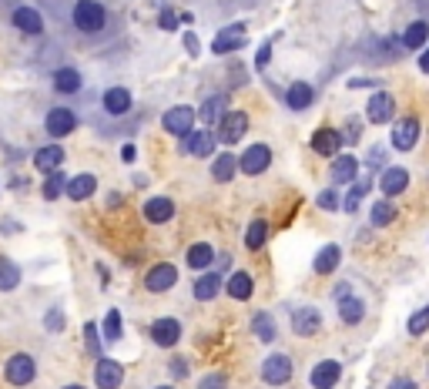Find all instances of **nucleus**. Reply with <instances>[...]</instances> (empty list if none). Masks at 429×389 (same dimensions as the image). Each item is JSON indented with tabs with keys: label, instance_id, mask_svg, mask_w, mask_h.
I'll list each match as a JSON object with an SVG mask.
<instances>
[{
	"label": "nucleus",
	"instance_id": "f257e3e1",
	"mask_svg": "<svg viewBox=\"0 0 429 389\" xmlns=\"http://www.w3.org/2000/svg\"><path fill=\"white\" fill-rule=\"evenodd\" d=\"M104 7L97 4V0H77L74 4V24L77 30H84V34H97V30L104 27Z\"/></svg>",
	"mask_w": 429,
	"mask_h": 389
},
{
	"label": "nucleus",
	"instance_id": "f03ea898",
	"mask_svg": "<svg viewBox=\"0 0 429 389\" xmlns=\"http://www.w3.org/2000/svg\"><path fill=\"white\" fill-rule=\"evenodd\" d=\"M419 135H423V124L416 114H406L393 124V148L396 151H413L419 145Z\"/></svg>",
	"mask_w": 429,
	"mask_h": 389
},
{
	"label": "nucleus",
	"instance_id": "7ed1b4c3",
	"mask_svg": "<svg viewBox=\"0 0 429 389\" xmlns=\"http://www.w3.org/2000/svg\"><path fill=\"white\" fill-rule=\"evenodd\" d=\"M4 376H7V383H11V386H27V383H34V376H37L34 356H27V352H14V356L7 360Z\"/></svg>",
	"mask_w": 429,
	"mask_h": 389
},
{
	"label": "nucleus",
	"instance_id": "20e7f679",
	"mask_svg": "<svg viewBox=\"0 0 429 389\" xmlns=\"http://www.w3.org/2000/svg\"><path fill=\"white\" fill-rule=\"evenodd\" d=\"M248 131V114L245 111H225V118L218 121V141L222 145H238Z\"/></svg>",
	"mask_w": 429,
	"mask_h": 389
},
{
	"label": "nucleus",
	"instance_id": "39448f33",
	"mask_svg": "<svg viewBox=\"0 0 429 389\" xmlns=\"http://www.w3.org/2000/svg\"><path fill=\"white\" fill-rule=\"evenodd\" d=\"M261 379H265L268 386H285L292 379V360L285 352H272L268 360L261 362Z\"/></svg>",
	"mask_w": 429,
	"mask_h": 389
},
{
	"label": "nucleus",
	"instance_id": "423d86ee",
	"mask_svg": "<svg viewBox=\"0 0 429 389\" xmlns=\"http://www.w3.org/2000/svg\"><path fill=\"white\" fill-rule=\"evenodd\" d=\"M393 114H396V98H393L389 91H376V94L369 98V105H366L369 124H389Z\"/></svg>",
	"mask_w": 429,
	"mask_h": 389
},
{
	"label": "nucleus",
	"instance_id": "0eeeda50",
	"mask_svg": "<svg viewBox=\"0 0 429 389\" xmlns=\"http://www.w3.org/2000/svg\"><path fill=\"white\" fill-rule=\"evenodd\" d=\"M195 118H198V111H195V107H188V105L171 107L168 114H165V131H168V135L184 138L188 131H195Z\"/></svg>",
	"mask_w": 429,
	"mask_h": 389
},
{
	"label": "nucleus",
	"instance_id": "6e6552de",
	"mask_svg": "<svg viewBox=\"0 0 429 389\" xmlns=\"http://www.w3.org/2000/svg\"><path fill=\"white\" fill-rule=\"evenodd\" d=\"M409 188V171L402 165H386L383 175H379V192L386 194V198H396V194H402Z\"/></svg>",
	"mask_w": 429,
	"mask_h": 389
},
{
	"label": "nucleus",
	"instance_id": "1a4fd4ad",
	"mask_svg": "<svg viewBox=\"0 0 429 389\" xmlns=\"http://www.w3.org/2000/svg\"><path fill=\"white\" fill-rule=\"evenodd\" d=\"M319 329H322V312L315 305H302V309L292 312V332H295V336L308 339V336H315Z\"/></svg>",
	"mask_w": 429,
	"mask_h": 389
},
{
	"label": "nucleus",
	"instance_id": "9d476101",
	"mask_svg": "<svg viewBox=\"0 0 429 389\" xmlns=\"http://www.w3.org/2000/svg\"><path fill=\"white\" fill-rule=\"evenodd\" d=\"M245 41H248L245 24H231V27H225L222 34H214L212 51H214V54H231V51L245 47Z\"/></svg>",
	"mask_w": 429,
	"mask_h": 389
},
{
	"label": "nucleus",
	"instance_id": "9b49d317",
	"mask_svg": "<svg viewBox=\"0 0 429 389\" xmlns=\"http://www.w3.org/2000/svg\"><path fill=\"white\" fill-rule=\"evenodd\" d=\"M94 383H97V389H121L124 366L114 360H97V366H94Z\"/></svg>",
	"mask_w": 429,
	"mask_h": 389
},
{
	"label": "nucleus",
	"instance_id": "f8f14e48",
	"mask_svg": "<svg viewBox=\"0 0 429 389\" xmlns=\"http://www.w3.org/2000/svg\"><path fill=\"white\" fill-rule=\"evenodd\" d=\"M272 165V151H268V145H252V148H245V154H242V161H238V168L245 171V175H261L265 168Z\"/></svg>",
	"mask_w": 429,
	"mask_h": 389
},
{
	"label": "nucleus",
	"instance_id": "ddd939ff",
	"mask_svg": "<svg viewBox=\"0 0 429 389\" xmlns=\"http://www.w3.org/2000/svg\"><path fill=\"white\" fill-rule=\"evenodd\" d=\"M342 145H346V141H342V131H336V128H319V131L312 135V151L322 154V158H336Z\"/></svg>",
	"mask_w": 429,
	"mask_h": 389
},
{
	"label": "nucleus",
	"instance_id": "4468645a",
	"mask_svg": "<svg viewBox=\"0 0 429 389\" xmlns=\"http://www.w3.org/2000/svg\"><path fill=\"white\" fill-rule=\"evenodd\" d=\"M74 128H77V114L71 111V107H54V111L47 114V135L50 138L71 135Z\"/></svg>",
	"mask_w": 429,
	"mask_h": 389
},
{
	"label": "nucleus",
	"instance_id": "2eb2a0df",
	"mask_svg": "<svg viewBox=\"0 0 429 389\" xmlns=\"http://www.w3.org/2000/svg\"><path fill=\"white\" fill-rule=\"evenodd\" d=\"M342 379V366H339L336 360H322L315 369H312V376H308V383L315 389H336V383Z\"/></svg>",
	"mask_w": 429,
	"mask_h": 389
},
{
	"label": "nucleus",
	"instance_id": "dca6fc26",
	"mask_svg": "<svg viewBox=\"0 0 429 389\" xmlns=\"http://www.w3.org/2000/svg\"><path fill=\"white\" fill-rule=\"evenodd\" d=\"M339 319L346 322V326H359L362 319H366V302L359 299V296H339Z\"/></svg>",
	"mask_w": 429,
	"mask_h": 389
},
{
	"label": "nucleus",
	"instance_id": "f3484780",
	"mask_svg": "<svg viewBox=\"0 0 429 389\" xmlns=\"http://www.w3.org/2000/svg\"><path fill=\"white\" fill-rule=\"evenodd\" d=\"M175 282H178V269H175V265H168V262L154 265V269L148 272V279H144L148 292H165V289H171Z\"/></svg>",
	"mask_w": 429,
	"mask_h": 389
},
{
	"label": "nucleus",
	"instance_id": "a211bd4d",
	"mask_svg": "<svg viewBox=\"0 0 429 389\" xmlns=\"http://www.w3.org/2000/svg\"><path fill=\"white\" fill-rule=\"evenodd\" d=\"M151 339L158 345H165V349L178 345V339H182V326H178V319H158V322L151 326Z\"/></svg>",
	"mask_w": 429,
	"mask_h": 389
},
{
	"label": "nucleus",
	"instance_id": "6ab92c4d",
	"mask_svg": "<svg viewBox=\"0 0 429 389\" xmlns=\"http://www.w3.org/2000/svg\"><path fill=\"white\" fill-rule=\"evenodd\" d=\"M182 151L195 154V158H208V154L214 151V135L212 131H188V135H184Z\"/></svg>",
	"mask_w": 429,
	"mask_h": 389
},
{
	"label": "nucleus",
	"instance_id": "aec40b11",
	"mask_svg": "<svg viewBox=\"0 0 429 389\" xmlns=\"http://www.w3.org/2000/svg\"><path fill=\"white\" fill-rule=\"evenodd\" d=\"M355 175H359V161L353 154H336L332 158V181L336 185H353Z\"/></svg>",
	"mask_w": 429,
	"mask_h": 389
},
{
	"label": "nucleus",
	"instance_id": "412c9836",
	"mask_svg": "<svg viewBox=\"0 0 429 389\" xmlns=\"http://www.w3.org/2000/svg\"><path fill=\"white\" fill-rule=\"evenodd\" d=\"M14 27L24 30V34H31V37H37V34H44V20H41V14H37L34 7H17Z\"/></svg>",
	"mask_w": 429,
	"mask_h": 389
},
{
	"label": "nucleus",
	"instance_id": "4be33fe9",
	"mask_svg": "<svg viewBox=\"0 0 429 389\" xmlns=\"http://www.w3.org/2000/svg\"><path fill=\"white\" fill-rule=\"evenodd\" d=\"M312 101H315V91H312V84H306V81H295V84L285 91V105H289L292 111H306Z\"/></svg>",
	"mask_w": 429,
	"mask_h": 389
},
{
	"label": "nucleus",
	"instance_id": "5701e85b",
	"mask_svg": "<svg viewBox=\"0 0 429 389\" xmlns=\"http://www.w3.org/2000/svg\"><path fill=\"white\" fill-rule=\"evenodd\" d=\"M61 161H64L61 145H47V148H41L37 154H34V168H41L44 175H54V171L61 168Z\"/></svg>",
	"mask_w": 429,
	"mask_h": 389
},
{
	"label": "nucleus",
	"instance_id": "b1692460",
	"mask_svg": "<svg viewBox=\"0 0 429 389\" xmlns=\"http://www.w3.org/2000/svg\"><path fill=\"white\" fill-rule=\"evenodd\" d=\"M339 262H342V249H339V245H325V249L315 255L312 269L319 272V275H332V272L339 269Z\"/></svg>",
	"mask_w": 429,
	"mask_h": 389
},
{
	"label": "nucleus",
	"instance_id": "393cba45",
	"mask_svg": "<svg viewBox=\"0 0 429 389\" xmlns=\"http://www.w3.org/2000/svg\"><path fill=\"white\" fill-rule=\"evenodd\" d=\"M171 215H175V205H171V198H151V202L144 205V218H148L151 225L171 222Z\"/></svg>",
	"mask_w": 429,
	"mask_h": 389
},
{
	"label": "nucleus",
	"instance_id": "a878e982",
	"mask_svg": "<svg viewBox=\"0 0 429 389\" xmlns=\"http://www.w3.org/2000/svg\"><path fill=\"white\" fill-rule=\"evenodd\" d=\"M429 44V24L426 20H413L406 34H402V47H409V51H419V47Z\"/></svg>",
	"mask_w": 429,
	"mask_h": 389
},
{
	"label": "nucleus",
	"instance_id": "bb28decb",
	"mask_svg": "<svg viewBox=\"0 0 429 389\" xmlns=\"http://www.w3.org/2000/svg\"><path fill=\"white\" fill-rule=\"evenodd\" d=\"M128 107H131V91L128 88H107V94H104L107 114H124Z\"/></svg>",
	"mask_w": 429,
	"mask_h": 389
},
{
	"label": "nucleus",
	"instance_id": "cd10ccee",
	"mask_svg": "<svg viewBox=\"0 0 429 389\" xmlns=\"http://www.w3.org/2000/svg\"><path fill=\"white\" fill-rule=\"evenodd\" d=\"M396 205H393V198H383V202H376L372 205V211H369V218H372V225L376 228H386V225H393L396 222Z\"/></svg>",
	"mask_w": 429,
	"mask_h": 389
},
{
	"label": "nucleus",
	"instance_id": "c85d7f7f",
	"mask_svg": "<svg viewBox=\"0 0 429 389\" xmlns=\"http://www.w3.org/2000/svg\"><path fill=\"white\" fill-rule=\"evenodd\" d=\"M252 289H255V282H252V275L248 272H231L229 279V296L238 302H245L248 296H252Z\"/></svg>",
	"mask_w": 429,
	"mask_h": 389
},
{
	"label": "nucleus",
	"instance_id": "c756f323",
	"mask_svg": "<svg viewBox=\"0 0 429 389\" xmlns=\"http://www.w3.org/2000/svg\"><path fill=\"white\" fill-rule=\"evenodd\" d=\"M212 262H214V249L208 242H198V245L188 249V269H208Z\"/></svg>",
	"mask_w": 429,
	"mask_h": 389
},
{
	"label": "nucleus",
	"instance_id": "7c9ffc66",
	"mask_svg": "<svg viewBox=\"0 0 429 389\" xmlns=\"http://www.w3.org/2000/svg\"><path fill=\"white\" fill-rule=\"evenodd\" d=\"M218 292H222V275H218V272L201 275L198 282H195V299H201V302H212Z\"/></svg>",
	"mask_w": 429,
	"mask_h": 389
},
{
	"label": "nucleus",
	"instance_id": "2f4dec72",
	"mask_svg": "<svg viewBox=\"0 0 429 389\" xmlns=\"http://www.w3.org/2000/svg\"><path fill=\"white\" fill-rule=\"evenodd\" d=\"M94 188H97L94 175H77V178L67 181V194H71L74 202H84V198H91Z\"/></svg>",
	"mask_w": 429,
	"mask_h": 389
},
{
	"label": "nucleus",
	"instance_id": "473e14b6",
	"mask_svg": "<svg viewBox=\"0 0 429 389\" xmlns=\"http://www.w3.org/2000/svg\"><path fill=\"white\" fill-rule=\"evenodd\" d=\"M225 107H229V98H225V94H214V98H208V101L201 105L198 118H205L208 124H214V121L225 118Z\"/></svg>",
	"mask_w": 429,
	"mask_h": 389
},
{
	"label": "nucleus",
	"instance_id": "72a5a7b5",
	"mask_svg": "<svg viewBox=\"0 0 429 389\" xmlns=\"http://www.w3.org/2000/svg\"><path fill=\"white\" fill-rule=\"evenodd\" d=\"M54 91H61V94L81 91V74H77L74 67H61V71L54 74Z\"/></svg>",
	"mask_w": 429,
	"mask_h": 389
},
{
	"label": "nucleus",
	"instance_id": "f704fd0d",
	"mask_svg": "<svg viewBox=\"0 0 429 389\" xmlns=\"http://www.w3.org/2000/svg\"><path fill=\"white\" fill-rule=\"evenodd\" d=\"M17 285H20V269H17L11 258L0 255V292H11Z\"/></svg>",
	"mask_w": 429,
	"mask_h": 389
},
{
	"label": "nucleus",
	"instance_id": "c9c22d12",
	"mask_svg": "<svg viewBox=\"0 0 429 389\" xmlns=\"http://www.w3.org/2000/svg\"><path fill=\"white\" fill-rule=\"evenodd\" d=\"M252 329H255V336H259L261 343H272V339H275V319H272L268 312H255Z\"/></svg>",
	"mask_w": 429,
	"mask_h": 389
},
{
	"label": "nucleus",
	"instance_id": "e433bc0d",
	"mask_svg": "<svg viewBox=\"0 0 429 389\" xmlns=\"http://www.w3.org/2000/svg\"><path fill=\"white\" fill-rule=\"evenodd\" d=\"M235 171H238V161H235L231 154H218V158H214V168H212L214 181H231L235 178Z\"/></svg>",
	"mask_w": 429,
	"mask_h": 389
},
{
	"label": "nucleus",
	"instance_id": "4c0bfd02",
	"mask_svg": "<svg viewBox=\"0 0 429 389\" xmlns=\"http://www.w3.org/2000/svg\"><path fill=\"white\" fill-rule=\"evenodd\" d=\"M265 239H268V222H265V218H255V222L248 225V232H245V245L255 252V249L265 245Z\"/></svg>",
	"mask_w": 429,
	"mask_h": 389
},
{
	"label": "nucleus",
	"instance_id": "58836bf2",
	"mask_svg": "<svg viewBox=\"0 0 429 389\" xmlns=\"http://www.w3.org/2000/svg\"><path fill=\"white\" fill-rule=\"evenodd\" d=\"M406 329H409V336H423V332H429V302L409 315V326H406Z\"/></svg>",
	"mask_w": 429,
	"mask_h": 389
},
{
	"label": "nucleus",
	"instance_id": "ea45409f",
	"mask_svg": "<svg viewBox=\"0 0 429 389\" xmlns=\"http://www.w3.org/2000/svg\"><path fill=\"white\" fill-rule=\"evenodd\" d=\"M104 336H107V343H118V339H121V312H118V309H107Z\"/></svg>",
	"mask_w": 429,
	"mask_h": 389
},
{
	"label": "nucleus",
	"instance_id": "a19ab883",
	"mask_svg": "<svg viewBox=\"0 0 429 389\" xmlns=\"http://www.w3.org/2000/svg\"><path fill=\"white\" fill-rule=\"evenodd\" d=\"M198 389H229V376L225 373H205Z\"/></svg>",
	"mask_w": 429,
	"mask_h": 389
},
{
	"label": "nucleus",
	"instance_id": "79ce46f5",
	"mask_svg": "<svg viewBox=\"0 0 429 389\" xmlns=\"http://www.w3.org/2000/svg\"><path fill=\"white\" fill-rule=\"evenodd\" d=\"M315 202H319L322 211H339V205H342V202H339V194H336V188H325V192H319V198H315Z\"/></svg>",
	"mask_w": 429,
	"mask_h": 389
},
{
	"label": "nucleus",
	"instance_id": "37998d69",
	"mask_svg": "<svg viewBox=\"0 0 429 389\" xmlns=\"http://www.w3.org/2000/svg\"><path fill=\"white\" fill-rule=\"evenodd\" d=\"M61 188H64V178H61V168H57V171L44 181V198H57V194H61Z\"/></svg>",
	"mask_w": 429,
	"mask_h": 389
},
{
	"label": "nucleus",
	"instance_id": "c03bdc74",
	"mask_svg": "<svg viewBox=\"0 0 429 389\" xmlns=\"http://www.w3.org/2000/svg\"><path fill=\"white\" fill-rule=\"evenodd\" d=\"M84 336H88V349L97 356V352H101V343H97V326H94V322H88V326H84Z\"/></svg>",
	"mask_w": 429,
	"mask_h": 389
},
{
	"label": "nucleus",
	"instance_id": "a18cd8bd",
	"mask_svg": "<svg viewBox=\"0 0 429 389\" xmlns=\"http://www.w3.org/2000/svg\"><path fill=\"white\" fill-rule=\"evenodd\" d=\"M389 389H419V383H416L413 376H396V379L389 383Z\"/></svg>",
	"mask_w": 429,
	"mask_h": 389
},
{
	"label": "nucleus",
	"instance_id": "49530a36",
	"mask_svg": "<svg viewBox=\"0 0 429 389\" xmlns=\"http://www.w3.org/2000/svg\"><path fill=\"white\" fill-rule=\"evenodd\" d=\"M272 60V44H261L259 47V58H255V67H265Z\"/></svg>",
	"mask_w": 429,
	"mask_h": 389
},
{
	"label": "nucleus",
	"instance_id": "de8ad7c7",
	"mask_svg": "<svg viewBox=\"0 0 429 389\" xmlns=\"http://www.w3.org/2000/svg\"><path fill=\"white\" fill-rule=\"evenodd\" d=\"M61 326H64V315L61 312H47V329L61 332Z\"/></svg>",
	"mask_w": 429,
	"mask_h": 389
},
{
	"label": "nucleus",
	"instance_id": "09e8293b",
	"mask_svg": "<svg viewBox=\"0 0 429 389\" xmlns=\"http://www.w3.org/2000/svg\"><path fill=\"white\" fill-rule=\"evenodd\" d=\"M175 24H178V17L171 14V11H161V27H168V30H175Z\"/></svg>",
	"mask_w": 429,
	"mask_h": 389
},
{
	"label": "nucleus",
	"instance_id": "8fccbe9b",
	"mask_svg": "<svg viewBox=\"0 0 429 389\" xmlns=\"http://www.w3.org/2000/svg\"><path fill=\"white\" fill-rule=\"evenodd\" d=\"M171 373H175V376H184V373H188V366H184V360H175V362H171Z\"/></svg>",
	"mask_w": 429,
	"mask_h": 389
},
{
	"label": "nucleus",
	"instance_id": "3c124183",
	"mask_svg": "<svg viewBox=\"0 0 429 389\" xmlns=\"http://www.w3.org/2000/svg\"><path fill=\"white\" fill-rule=\"evenodd\" d=\"M419 71H423V74H429V47L419 54Z\"/></svg>",
	"mask_w": 429,
	"mask_h": 389
},
{
	"label": "nucleus",
	"instance_id": "603ef678",
	"mask_svg": "<svg viewBox=\"0 0 429 389\" xmlns=\"http://www.w3.org/2000/svg\"><path fill=\"white\" fill-rule=\"evenodd\" d=\"M121 158H124V161H135V145H124Z\"/></svg>",
	"mask_w": 429,
	"mask_h": 389
},
{
	"label": "nucleus",
	"instance_id": "864d4df0",
	"mask_svg": "<svg viewBox=\"0 0 429 389\" xmlns=\"http://www.w3.org/2000/svg\"><path fill=\"white\" fill-rule=\"evenodd\" d=\"M64 389H84V386H64Z\"/></svg>",
	"mask_w": 429,
	"mask_h": 389
},
{
	"label": "nucleus",
	"instance_id": "5fc2aeb1",
	"mask_svg": "<svg viewBox=\"0 0 429 389\" xmlns=\"http://www.w3.org/2000/svg\"><path fill=\"white\" fill-rule=\"evenodd\" d=\"M158 389H171V386H158Z\"/></svg>",
	"mask_w": 429,
	"mask_h": 389
}]
</instances>
